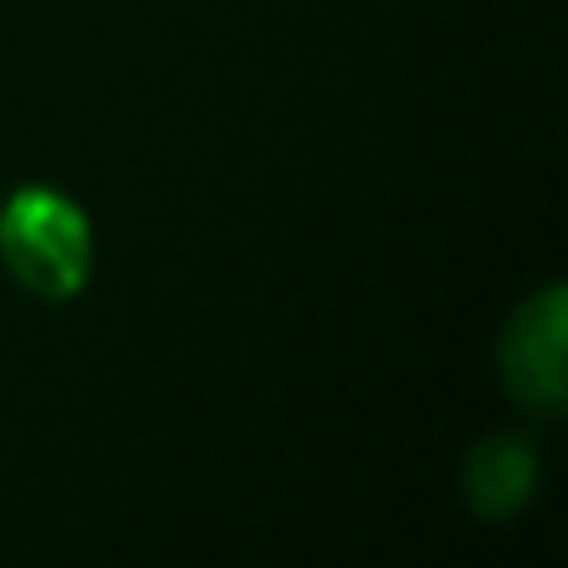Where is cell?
<instances>
[{
  "instance_id": "3",
  "label": "cell",
  "mask_w": 568,
  "mask_h": 568,
  "mask_svg": "<svg viewBox=\"0 0 568 568\" xmlns=\"http://www.w3.org/2000/svg\"><path fill=\"white\" fill-rule=\"evenodd\" d=\"M534 479H539V464H534L529 444L509 439V434L484 439L479 449L469 454V464H464V494H469V504L479 514H489V519H504V514H514L519 504H529Z\"/></svg>"
},
{
  "instance_id": "1",
  "label": "cell",
  "mask_w": 568,
  "mask_h": 568,
  "mask_svg": "<svg viewBox=\"0 0 568 568\" xmlns=\"http://www.w3.org/2000/svg\"><path fill=\"white\" fill-rule=\"evenodd\" d=\"M0 255L45 300H70L90 275V225L55 190H20L0 215Z\"/></svg>"
},
{
  "instance_id": "2",
  "label": "cell",
  "mask_w": 568,
  "mask_h": 568,
  "mask_svg": "<svg viewBox=\"0 0 568 568\" xmlns=\"http://www.w3.org/2000/svg\"><path fill=\"white\" fill-rule=\"evenodd\" d=\"M504 379L529 409L559 414L564 409V290H544L514 314L504 334Z\"/></svg>"
}]
</instances>
